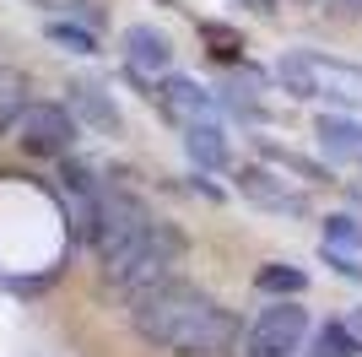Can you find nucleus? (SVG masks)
I'll return each instance as SVG.
<instances>
[{
	"instance_id": "15",
	"label": "nucleus",
	"mask_w": 362,
	"mask_h": 357,
	"mask_svg": "<svg viewBox=\"0 0 362 357\" xmlns=\"http://www.w3.org/2000/svg\"><path fill=\"white\" fill-rule=\"evenodd\" d=\"M303 352L308 357H362V336L346 325V319H325V325L308 330Z\"/></svg>"
},
{
	"instance_id": "19",
	"label": "nucleus",
	"mask_w": 362,
	"mask_h": 357,
	"mask_svg": "<svg viewBox=\"0 0 362 357\" xmlns=\"http://www.w3.org/2000/svg\"><path fill=\"white\" fill-rule=\"evenodd\" d=\"M319 244L362 254V217L357 211H325V217H319Z\"/></svg>"
},
{
	"instance_id": "9",
	"label": "nucleus",
	"mask_w": 362,
	"mask_h": 357,
	"mask_svg": "<svg viewBox=\"0 0 362 357\" xmlns=\"http://www.w3.org/2000/svg\"><path fill=\"white\" fill-rule=\"evenodd\" d=\"M119 55H124V71L146 76V81H157V76L173 71V38H168L163 28H151V22H130V28L119 33Z\"/></svg>"
},
{
	"instance_id": "2",
	"label": "nucleus",
	"mask_w": 362,
	"mask_h": 357,
	"mask_svg": "<svg viewBox=\"0 0 362 357\" xmlns=\"http://www.w3.org/2000/svg\"><path fill=\"white\" fill-rule=\"evenodd\" d=\"M151 222H157V211H151V200L141 190H130V184H103V195L92 200L81 244L98 254V266H108V260H119L130 244H141V238L151 233Z\"/></svg>"
},
{
	"instance_id": "1",
	"label": "nucleus",
	"mask_w": 362,
	"mask_h": 357,
	"mask_svg": "<svg viewBox=\"0 0 362 357\" xmlns=\"http://www.w3.org/2000/svg\"><path fill=\"white\" fill-rule=\"evenodd\" d=\"M184 260H189V233H184L179 222H163V217H157L141 244H130L119 260L103 266V282L114 287V298L130 309V303H141L146 293H157V287H168L173 276H184Z\"/></svg>"
},
{
	"instance_id": "20",
	"label": "nucleus",
	"mask_w": 362,
	"mask_h": 357,
	"mask_svg": "<svg viewBox=\"0 0 362 357\" xmlns=\"http://www.w3.org/2000/svg\"><path fill=\"white\" fill-rule=\"evenodd\" d=\"M200 38H206V44H211V55L227 60V65H238V60H243V33L227 28V22H200Z\"/></svg>"
},
{
	"instance_id": "5",
	"label": "nucleus",
	"mask_w": 362,
	"mask_h": 357,
	"mask_svg": "<svg viewBox=\"0 0 362 357\" xmlns=\"http://www.w3.org/2000/svg\"><path fill=\"white\" fill-rule=\"evenodd\" d=\"M76 141H81V125H76V114L65 103L33 98V103L22 108V119H16V147L28 152V157H38V163H60V157H71Z\"/></svg>"
},
{
	"instance_id": "24",
	"label": "nucleus",
	"mask_w": 362,
	"mask_h": 357,
	"mask_svg": "<svg viewBox=\"0 0 362 357\" xmlns=\"http://www.w3.org/2000/svg\"><path fill=\"white\" fill-rule=\"evenodd\" d=\"M346 325H351V330H357V336H362V303H357V309H351V319H346Z\"/></svg>"
},
{
	"instance_id": "13",
	"label": "nucleus",
	"mask_w": 362,
	"mask_h": 357,
	"mask_svg": "<svg viewBox=\"0 0 362 357\" xmlns=\"http://www.w3.org/2000/svg\"><path fill=\"white\" fill-rule=\"evenodd\" d=\"M276 81H281V92H287V98H298V103H314V98H325V87H319V71H314V55H308V49H292V55L276 60Z\"/></svg>"
},
{
	"instance_id": "22",
	"label": "nucleus",
	"mask_w": 362,
	"mask_h": 357,
	"mask_svg": "<svg viewBox=\"0 0 362 357\" xmlns=\"http://www.w3.org/2000/svg\"><path fill=\"white\" fill-rule=\"evenodd\" d=\"M189 195H200V200H211V206H216V200H227V190H222V184H211V178L200 174V168H189Z\"/></svg>"
},
{
	"instance_id": "14",
	"label": "nucleus",
	"mask_w": 362,
	"mask_h": 357,
	"mask_svg": "<svg viewBox=\"0 0 362 357\" xmlns=\"http://www.w3.org/2000/svg\"><path fill=\"white\" fill-rule=\"evenodd\" d=\"M33 103V81L22 65H11V60H0V135L16 130V119H22V108Z\"/></svg>"
},
{
	"instance_id": "21",
	"label": "nucleus",
	"mask_w": 362,
	"mask_h": 357,
	"mask_svg": "<svg viewBox=\"0 0 362 357\" xmlns=\"http://www.w3.org/2000/svg\"><path fill=\"white\" fill-rule=\"evenodd\" d=\"M319 260H325L341 282H362V260H357L351 249H330V244H319Z\"/></svg>"
},
{
	"instance_id": "11",
	"label": "nucleus",
	"mask_w": 362,
	"mask_h": 357,
	"mask_svg": "<svg viewBox=\"0 0 362 357\" xmlns=\"http://www.w3.org/2000/svg\"><path fill=\"white\" fill-rule=\"evenodd\" d=\"M179 141H184L189 168H200V174H222V168H233V147H227V130L216 125V119H184Z\"/></svg>"
},
{
	"instance_id": "12",
	"label": "nucleus",
	"mask_w": 362,
	"mask_h": 357,
	"mask_svg": "<svg viewBox=\"0 0 362 357\" xmlns=\"http://www.w3.org/2000/svg\"><path fill=\"white\" fill-rule=\"evenodd\" d=\"M314 141L330 157V168L335 163H362V119H351V114H319Z\"/></svg>"
},
{
	"instance_id": "18",
	"label": "nucleus",
	"mask_w": 362,
	"mask_h": 357,
	"mask_svg": "<svg viewBox=\"0 0 362 357\" xmlns=\"http://www.w3.org/2000/svg\"><path fill=\"white\" fill-rule=\"evenodd\" d=\"M259 157L271 168H281V174H298L303 184H330V163H314V157H303V152H292V147H276V141H259Z\"/></svg>"
},
{
	"instance_id": "17",
	"label": "nucleus",
	"mask_w": 362,
	"mask_h": 357,
	"mask_svg": "<svg viewBox=\"0 0 362 357\" xmlns=\"http://www.w3.org/2000/svg\"><path fill=\"white\" fill-rule=\"evenodd\" d=\"M255 293H265V298H303L308 293V271L292 266V260H265V266L255 271Z\"/></svg>"
},
{
	"instance_id": "3",
	"label": "nucleus",
	"mask_w": 362,
	"mask_h": 357,
	"mask_svg": "<svg viewBox=\"0 0 362 357\" xmlns=\"http://www.w3.org/2000/svg\"><path fill=\"white\" fill-rule=\"evenodd\" d=\"M211 303V293L195 282H184V276H173L168 287H157V293H146L141 303H130V330H136V341H146L151 352H173V341L184 336V325L195 319L200 309Z\"/></svg>"
},
{
	"instance_id": "25",
	"label": "nucleus",
	"mask_w": 362,
	"mask_h": 357,
	"mask_svg": "<svg viewBox=\"0 0 362 357\" xmlns=\"http://www.w3.org/2000/svg\"><path fill=\"white\" fill-rule=\"evenodd\" d=\"M292 6H325V0H292Z\"/></svg>"
},
{
	"instance_id": "6",
	"label": "nucleus",
	"mask_w": 362,
	"mask_h": 357,
	"mask_svg": "<svg viewBox=\"0 0 362 357\" xmlns=\"http://www.w3.org/2000/svg\"><path fill=\"white\" fill-rule=\"evenodd\" d=\"M243 346V319L227 303H206V309L184 325V336L173 341V357H238Z\"/></svg>"
},
{
	"instance_id": "10",
	"label": "nucleus",
	"mask_w": 362,
	"mask_h": 357,
	"mask_svg": "<svg viewBox=\"0 0 362 357\" xmlns=\"http://www.w3.org/2000/svg\"><path fill=\"white\" fill-rule=\"evenodd\" d=\"M65 108L76 114V125H87V130H98V135H124L119 103H114L108 87H98V81H71V87H65Z\"/></svg>"
},
{
	"instance_id": "16",
	"label": "nucleus",
	"mask_w": 362,
	"mask_h": 357,
	"mask_svg": "<svg viewBox=\"0 0 362 357\" xmlns=\"http://www.w3.org/2000/svg\"><path fill=\"white\" fill-rule=\"evenodd\" d=\"M44 38H49L54 49H65V55H76V60H92V55H103L98 33H92L87 22H76V16H49V22H44Z\"/></svg>"
},
{
	"instance_id": "4",
	"label": "nucleus",
	"mask_w": 362,
	"mask_h": 357,
	"mask_svg": "<svg viewBox=\"0 0 362 357\" xmlns=\"http://www.w3.org/2000/svg\"><path fill=\"white\" fill-rule=\"evenodd\" d=\"M308 330H314V319L303 309V298H271L255 314V325L243 330L238 357H298Z\"/></svg>"
},
{
	"instance_id": "23",
	"label": "nucleus",
	"mask_w": 362,
	"mask_h": 357,
	"mask_svg": "<svg viewBox=\"0 0 362 357\" xmlns=\"http://www.w3.org/2000/svg\"><path fill=\"white\" fill-rule=\"evenodd\" d=\"M233 6H255V11H276V0H233Z\"/></svg>"
},
{
	"instance_id": "8",
	"label": "nucleus",
	"mask_w": 362,
	"mask_h": 357,
	"mask_svg": "<svg viewBox=\"0 0 362 357\" xmlns=\"http://www.w3.org/2000/svg\"><path fill=\"white\" fill-rule=\"evenodd\" d=\"M146 103H157L173 125H184V119H216V92L211 87H200L195 76H179V71H168L151 81V98Z\"/></svg>"
},
{
	"instance_id": "7",
	"label": "nucleus",
	"mask_w": 362,
	"mask_h": 357,
	"mask_svg": "<svg viewBox=\"0 0 362 357\" xmlns=\"http://www.w3.org/2000/svg\"><path fill=\"white\" fill-rule=\"evenodd\" d=\"M233 190H238L249 206H259V211H276V217H308V195L292 190L287 178H281V168H271V163L233 168Z\"/></svg>"
}]
</instances>
